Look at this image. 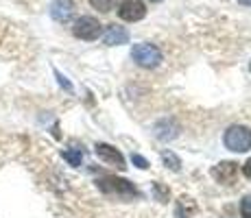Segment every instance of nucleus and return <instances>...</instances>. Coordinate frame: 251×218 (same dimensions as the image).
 Returning <instances> with one entry per match:
<instances>
[{
    "label": "nucleus",
    "mask_w": 251,
    "mask_h": 218,
    "mask_svg": "<svg viewBox=\"0 0 251 218\" xmlns=\"http://www.w3.org/2000/svg\"><path fill=\"white\" fill-rule=\"evenodd\" d=\"M64 159L70 166H81V159H83V151H61Z\"/></svg>",
    "instance_id": "f8f14e48"
},
{
    "label": "nucleus",
    "mask_w": 251,
    "mask_h": 218,
    "mask_svg": "<svg viewBox=\"0 0 251 218\" xmlns=\"http://www.w3.org/2000/svg\"><path fill=\"white\" fill-rule=\"evenodd\" d=\"M90 4H92L94 9H99V11L107 13V11H112V9H114L116 0H90Z\"/></svg>",
    "instance_id": "ddd939ff"
},
{
    "label": "nucleus",
    "mask_w": 251,
    "mask_h": 218,
    "mask_svg": "<svg viewBox=\"0 0 251 218\" xmlns=\"http://www.w3.org/2000/svg\"><path fill=\"white\" fill-rule=\"evenodd\" d=\"M94 151L96 155H99L103 162H107V164H112V166L116 168H120V170H125V157H123V153L118 151V148H114V146H109V144H96L94 146Z\"/></svg>",
    "instance_id": "0eeeda50"
},
{
    "label": "nucleus",
    "mask_w": 251,
    "mask_h": 218,
    "mask_svg": "<svg viewBox=\"0 0 251 218\" xmlns=\"http://www.w3.org/2000/svg\"><path fill=\"white\" fill-rule=\"evenodd\" d=\"M177 218H188V216H183V210H181V205L177 207Z\"/></svg>",
    "instance_id": "a211bd4d"
},
{
    "label": "nucleus",
    "mask_w": 251,
    "mask_h": 218,
    "mask_svg": "<svg viewBox=\"0 0 251 218\" xmlns=\"http://www.w3.org/2000/svg\"><path fill=\"white\" fill-rule=\"evenodd\" d=\"M103 42L107 44V46H123V44H129V31L125 26L112 24V26L105 28Z\"/></svg>",
    "instance_id": "6e6552de"
},
{
    "label": "nucleus",
    "mask_w": 251,
    "mask_h": 218,
    "mask_svg": "<svg viewBox=\"0 0 251 218\" xmlns=\"http://www.w3.org/2000/svg\"><path fill=\"white\" fill-rule=\"evenodd\" d=\"M236 174H238V166H236L234 162H221L219 166L212 168V177L221 183H227V186L234 183Z\"/></svg>",
    "instance_id": "1a4fd4ad"
},
{
    "label": "nucleus",
    "mask_w": 251,
    "mask_h": 218,
    "mask_svg": "<svg viewBox=\"0 0 251 218\" xmlns=\"http://www.w3.org/2000/svg\"><path fill=\"white\" fill-rule=\"evenodd\" d=\"M249 68H251V66H249Z\"/></svg>",
    "instance_id": "412c9836"
},
{
    "label": "nucleus",
    "mask_w": 251,
    "mask_h": 218,
    "mask_svg": "<svg viewBox=\"0 0 251 218\" xmlns=\"http://www.w3.org/2000/svg\"><path fill=\"white\" fill-rule=\"evenodd\" d=\"M240 4H247V7H251V0H238Z\"/></svg>",
    "instance_id": "6ab92c4d"
},
{
    "label": "nucleus",
    "mask_w": 251,
    "mask_h": 218,
    "mask_svg": "<svg viewBox=\"0 0 251 218\" xmlns=\"http://www.w3.org/2000/svg\"><path fill=\"white\" fill-rule=\"evenodd\" d=\"M75 16V2L72 0H52L50 2V18L55 22H70Z\"/></svg>",
    "instance_id": "423d86ee"
},
{
    "label": "nucleus",
    "mask_w": 251,
    "mask_h": 218,
    "mask_svg": "<svg viewBox=\"0 0 251 218\" xmlns=\"http://www.w3.org/2000/svg\"><path fill=\"white\" fill-rule=\"evenodd\" d=\"M131 59L136 61L140 68H157L162 61V52L157 46H153V44L149 42H142V44H136V46L131 48Z\"/></svg>",
    "instance_id": "f03ea898"
},
{
    "label": "nucleus",
    "mask_w": 251,
    "mask_h": 218,
    "mask_svg": "<svg viewBox=\"0 0 251 218\" xmlns=\"http://www.w3.org/2000/svg\"><path fill=\"white\" fill-rule=\"evenodd\" d=\"M99 188L105 192V194H116L120 198H131L138 196V190L133 188V183H129L127 179H118V177H103L99 179Z\"/></svg>",
    "instance_id": "7ed1b4c3"
},
{
    "label": "nucleus",
    "mask_w": 251,
    "mask_h": 218,
    "mask_svg": "<svg viewBox=\"0 0 251 218\" xmlns=\"http://www.w3.org/2000/svg\"><path fill=\"white\" fill-rule=\"evenodd\" d=\"M225 146L234 153H247L251 148V129L243 127V124H234L225 131V138H223Z\"/></svg>",
    "instance_id": "f257e3e1"
},
{
    "label": "nucleus",
    "mask_w": 251,
    "mask_h": 218,
    "mask_svg": "<svg viewBox=\"0 0 251 218\" xmlns=\"http://www.w3.org/2000/svg\"><path fill=\"white\" fill-rule=\"evenodd\" d=\"M177 133H179V127H177L173 120H162V122L155 124V135L164 142H168V140L177 138Z\"/></svg>",
    "instance_id": "9d476101"
},
{
    "label": "nucleus",
    "mask_w": 251,
    "mask_h": 218,
    "mask_svg": "<svg viewBox=\"0 0 251 218\" xmlns=\"http://www.w3.org/2000/svg\"><path fill=\"white\" fill-rule=\"evenodd\" d=\"M118 16L127 22H138L147 16V7L142 0H123L118 7Z\"/></svg>",
    "instance_id": "39448f33"
},
{
    "label": "nucleus",
    "mask_w": 251,
    "mask_h": 218,
    "mask_svg": "<svg viewBox=\"0 0 251 218\" xmlns=\"http://www.w3.org/2000/svg\"><path fill=\"white\" fill-rule=\"evenodd\" d=\"M243 174H245L247 179H251V159H247V162L243 164Z\"/></svg>",
    "instance_id": "f3484780"
},
{
    "label": "nucleus",
    "mask_w": 251,
    "mask_h": 218,
    "mask_svg": "<svg viewBox=\"0 0 251 218\" xmlns=\"http://www.w3.org/2000/svg\"><path fill=\"white\" fill-rule=\"evenodd\" d=\"M72 33H75V37H79V40L92 42V40H99V35L103 33V24L92 16H83L75 22Z\"/></svg>",
    "instance_id": "20e7f679"
},
{
    "label": "nucleus",
    "mask_w": 251,
    "mask_h": 218,
    "mask_svg": "<svg viewBox=\"0 0 251 218\" xmlns=\"http://www.w3.org/2000/svg\"><path fill=\"white\" fill-rule=\"evenodd\" d=\"M55 74H57V81H59V85L61 87H64V90H72V85H70V81H66V76L64 74H59V72H55Z\"/></svg>",
    "instance_id": "dca6fc26"
},
{
    "label": "nucleus",
    "mask_w": 251,
    "mask_h": 218,
    "mask_svg": "<svg viewBox=\"0 0 251 218\" xmlns=\"http://www.w3.org/2000/svg\"><path fill=\"white\" fill-rule=\"evenodd\" d=\"M151 2H160V0H151Z\"/></svg>",
    "instance_id": "aec40b11"
},
{
    "label": "nucleus",
    "mask_w": 251,
    "mask_h": 218,
    "mask_svg": "<svg viewBox=\"0 0 251 218\" xmlns=\"http://www.w3.org/2000/svg\"><path fill=\"white\" fill-rule=\"evenodd\" d=\"M240 214H243V218H251V194L245 196L240 203Z\"/></svg>",
    "instance_id": "4468645a"
},
{
    "label": "nucleus",
    "mask_w": 251,
    "mask_h": 218,
    "mask_svg": "<svg viewBox=\"0 0 251 218\" xmlns=\"http://www.w3.org/2000/svg\"><path fill=\"white\" fill-rule=\"evenodd\" d=\"M162 159H164V164H166V166L171 168V170H175V172H177V170L181 168V159L177 157V155L173 153V151H164V153H162Z\"/></svg>",
    "instance_id": "9b49d317"
},
{
    "label": "nucleus",
    "mask_w": 251,
    "mask_h": 218,
    "mask_svg": "<svg viewBox=\"0 0 251 218\" xmlns=\"http://www.w3.org/2000/svg\"><path fill=\"white\" fill-rule=\"evenodd\" d=\"M131 162L136 164L138 168H142V170H144V168H149V162L142 157V155H131Z\"/></svg>",
    "instance_id": "2eb2a0df"
}]
</instances>
